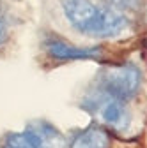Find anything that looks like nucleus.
Returning a JSON list of instances; mask_svg holds the SVG:
<instances>
[{
  "instance_id": "nucleus-7",
  "label": "nucleus",
  "mask_w": 147,
  "mask_h": 148,
  "mask_svg": "<svg viewBox=\"0 0 147 148\" xmlns=\"http://www.w3.org/2000/svg\"><path fill=\"white\" fill-rule=\"evenodd\" d=\"M0 148H41L34 136L27 131L23 132H9L0 141Z\"/></svg>"
},
{
  "instance_id": "nucleus-3",
  "label": "nucleus",
  "mask_w": 147,
  "mask_h": 148,
  "mask_svg": "<svg viewBox=\"0 0 147 148\" xmlns=\"http://www.w3.org/2000/svg\"><path fill=\"white\" fill-rule=\"evenodd\" d=\"M83 108L99 111L103 122L108 123L112 129H115V131H124L130 125V111L126 109V104L122 101L99 94L98 90H92L87 94L83 101Z\"/></svg>"
},
{
  "instance_id": "nucleus-5",
  "label": "nucleus",
  "mask_w": 147,
  "mask_h": 148,
  "mask_svg": "<svg viewBox=\"0 0 147 148\" xmlns=\"http://www.w3.org/2000/svg\"><path fill=\"white\" fill-rule=\"evenodd\" d=\"M112 138L105 127L92 123L71 138L69 148H110Z\"/></svg>"
},
{
  "instance_id": "nucleus-1",
  "label": "nucleus",
  "mask_w": 147,
  "mask_h": 148,
  "mask_svg": "<svg viewBox=\"0 0 147 148\" xmlns=\"http://www.w3.org/2000/svg\"><path fill=\"white\" fill-rule=\"evenodd\" d=\"M60 5L69 25L87 37H115L130 25L122 12L99 5L94 0H60Z\"/></svg>"
},
{
  "instance_id": "nucleus-8",
  "label": "nucleus",
  "mask_w": 147,
  "mask_h": 148,
  "mask_svg": "<svg viewBox=\"0 0 147 148\" xmlns=\"http://www.w3.org/2000/svg\"><path fill=\"white\" fill-rule=\"evenodd\" d=\"M9 32H11V18L6 7L0 4V46L9 39Z\"/></svg>"
},
{
  "instance_id": "nucleus-4",
  "label": "nucleus",
  "mask_w": 147,
  "mask_h": 148,
  "mask_svg": "<svg viewBox=\"0 0 147 148\" xmlns=\"http://www.w3.org/2000/svg\"><path fill=\"white\" fill-rule=\"evenodd\" d=\"M43 48L46 55H50L53 60H99L103 57V49L98 46L82 48V46L66 42L64 39H59V37H53V35L44 39Z\"/></svg>"
},
{
  "instance_id": "nucleus-6",
  "label": "nucleus",
  "mask_w": 147,
  "mask_h": 148,
  "mask_svg": "<svg viewBox=\"0 0 147 148\" xmlns=\"http://www.w3.org/2000/svg\"><path fill=\"white\" fill-rule=\"evenodd\" d=\"M27 131L34 136L41 148H66V138L48 122H34L27 127Z\"/></svg>"
},
{
  "instance_id": "nucleus-9",
  "label": "nucleus",
  "mask_w": 147,
  "mask_h": 148,
  "mask_svg": "<svg viewBox=\"0 0 147 148\" xmlns=\"http://www.w3.org/2000/svg\"><path fill=\"white\" fill-rule=\"evenodd\" d=\"M112 5L119 9H128V11H138L144 4V0H108Z\"/></svg>"
},
{
  "instance_id": "nucleus-2",
  "label": "nucleus",
  "mask_w": 147,
  "mask_h": 148,
  "mask_svg": "<svg viewBox=\"0 0 147 148\" xmlns=\"http://www.w3.org/2000/svg\"><path fill=\"white\" fill-rule=\"evenodd\" d=\"M142 86V71L133 64L105 67L96 79V90L99 94L117 101L133 99Z\"/></svg>"
}]
</instances>
